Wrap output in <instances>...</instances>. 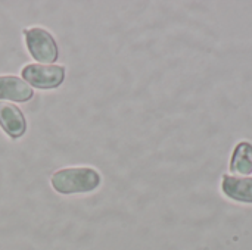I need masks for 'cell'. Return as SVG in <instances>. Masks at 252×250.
<instances>
[{
  "instance_id": "6da1fadb",
  "label": "cell",
  "mask_w": 252,
  "mask_h": 250,
  "mask_svg": "<svg viewBox=\"0 0 252 250\" xmlns=\"http://www.w3.org/2000/svg\"><path fill=\"white\" fill-rule=\"evenodd\" d=\"M50 183L53 190L61 194L89 193L100 186V175L96 169L87 167L63 168L53 172Z\"/></svg>"
},
{
  "instance_id": "7a4b0ae2",
  "label": "cell",
  "mask_w": 252,
  "mask_h": 250,
  "mask_svg": "<svg viewBox=\"0 0 252 250\" xmlns=\"http://www.w3.org/2000/svg\"><path fill=\"white\" fill-rule=\"evenodd\" d=\"M25 43L30 55L41 63H53L59 57V50L52 34L43 28L32 27L24 29Z\"/></svg>"
},
{
  "instance_id": "3957f363",
  "label": "cell",
  "mask_w": 252,
  "mask_h": 250,
  "mask_svg": "<svg viewBox=\"0 0 252 250\" xmlns=\"http://www.w3.org/2000/svg\"><path fill=\"white\" fill-rule=\"evenodd\" d=\"M22 80L40 90H49L59 87L65 80V68L61 65H40L30 63L24 66Z\"/></svg>"
},
{
  "instance_id": "277c9868",
  "label": "cell",
  "mask_w": 252,
  "mask_h": 250,
  "mask_svg": "<svg viewBox=\"0 0 252 250\" xmlns=\"http://www.w3.org/2000/svg\"><path fill=\"white\" fill-rule=\"evenodd\" d=\"M0 127L12 139H19L25 134L27 121L16 105L10 102H0Z\"/></svg>"
},
{
  "instance_id": "5b68a950",
  "label": "cell",
  "mask_w": 252,
  "mask_h": 250,
  "mask_svg": "<svg viewBox=\"0 0 252 250\" xmlns=\"http://www.w3.org/2000/svg\"><path fill=\"white\" fill-rule=\"evenodd\" d=\"M34 96V90L22 78L15 75L0 77V100L28 102Z\"/></svg>"
},
{
  "instance_id": "8992f818",
  "label": "cell",
  "mask_w": 252,
  "mask_h": 250,
  "mask_svg": "<svg viewBox=\"0 0 252 250\" xmlns=\"http://www.w3.org/2000/svg\"><path fill=\"white\" fill-rule=\"evenodd\" d=\"M223 192L233 200L252 203V178L226 175L223 178Z\"/></svg>"
},
{
  "instance_id": "52a82bcc",
  "label": "cell",
  "mask_w": 252,
  "mask_h": 250,
  "mask_svg": "<svg viewBox=\"0 0 252 250\" xmlns=\"http://www.w3.org/2000/svg\"><path fill=\"white\" fill-rule=\"evenodd\" d=\"M230 171L241 175L252 174V144L242 141L236 146L232 161H230Z\"/></svg>"
}]
</instances>
